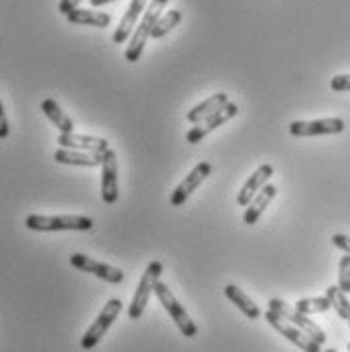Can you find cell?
<instances>
[{"label": "cell", "instance_id": "ac0fdd59", "mask_svg": "<svg viewBox=\"0 0 350 352\" xmlns=\"http://www.w3.org/2000/svg\"><path fill=\"white\" fill-rule=\"evenodd\" d=\"M227 104H229V96L227 94H223V91L221 94H215V96H210L209 100H205L203 104L193 107L186 113V120L193 122V124H201L203 120H207L209 116L217 113L219 109H223Z\"/></svg>", "mask_w": 350, "mask_h": 352}, {"label": "cell", "instance_id": "6da1fadb", "mask_svg": "<svg viewBox=\"0 0 350 352\" xmlns=\"http://www.w3.org/2000/svg\"><path fill=\"white\" fill-rule=\"evenodd\" d=\"M168 4V0H150V4L144 10V19L140 21V25L136 27V31L132 33L128 47H126V61L128 63H136L142 57V51L148 43V36H152V31L156 27V23L160 21V14L164 10V6Z\"/></svg>", "mask_w": 350, "mask_h": 352}, {"label": "cell", "instance_id": "7c38bea8", "mask_svg": "<svg viewBox=\"0 0 350 352\" xmlns=\"http://www.w3.org/2000/svg\"><path fill=\"white\" fill-rule=\"evenodd\" d=\"M102 199L105 205L118 201V160L113 150H105L102 158Z\"/></svg>", "mask_w": 350, "mask_h": 352}, {"label": "cell", "instance_id": "52a82bcc", "mask_svg": "<svg viewBox=\"0 0 350 352\" xmlns=\"http://www.w3.org/2000/svg\"><path fill=\"white\" fill-rule=\"evenodd\" d=\"M344 120L340 118H324L312 122H292L289 134L296 138H308V136H328V134H342L344 132Z\"/></svg>", "mask_w": 350, "mask_h": 352}, {"label": "cell", "instance_id": "5b68a950", "mask_svg": "<svg viewBox=\"0 0 350 352\" xmlns=\"http://www.w3.org/2000/svg\"><path fill=\"white\" fill-rule=\"evenodd\" d=\"M154 294L158 296V300H160V304L164 306V310L171 314V318L176 322V326H178V330L186 336V338H195L197 336V324L190 320V316L186 314V310L180 306V302L175 298V294L168 289V285L162 282L156 283V287H154Z\"/></svg>", "mask_w": 350, "mask_h": 352}, {"label": "cell", "instance_id": "f1b7e54d", "mask_svg": "<svg viewBox=\"0 0 350 352\" xmlns=\"http://www.w3.org/2000/svg\"><path fill=\"white\" fill-rule=\"evenodd\" d=\"M79 2H81V0H61V2H59V12L67 16L69 12H73V10L79 6Z\"/></svg>", "mask_w": 350, "mask_h": 352}, {"label": "cell", "instance_id": "2e32d148", "mask_svg": "<svg viewBox=\"0 0 350 352\" xmlns=\"http://www.w3.org/2000/svg\"><path fill=\"white\" fill-rule=\"evenodd\" d=\"M276 195H278V188L274 186V184H265L255 197H253V201L247 205V211L243 214V223L245 225H255L257 221H259V217L263 214V211L267 209V205L276 199Z\"/></svg>", "mask_w": 350, "mask_h": 352}, {"label": "cell", "instance_id": "7402d4cb", "mask_svg": "<svg viewBox=\"0 0 350 352\" xmlns=\"http://www.w3.org/2000/svg\"><path fill=\"white\" fill-rule=\"evenodd\" d=\"M326 298L330 300V306L336 310V314L342 320H350V302L347 294L338 285H330L326 289Z\"/></svg>", "mask_w": 350, "mask_h": 352}, {"label": "cell", "instance_id": "7a4b0ae2", "mask_svg": "<svg viewBox=\"0 0 350 352\" xmlns=\"http://www.w3.org/2000/svg\"><path fill=\"white\" fill-rule=\"evenodd\" d=\"M25 225L31 231H91L96 223L94 219L83 214H29L25 219Z\"/></svg>", "mask_w": 350, "mask_h": 352}, {"label": "cell", "instance_id": "d4e9b609", "mask_svg": "<svg viewBox=\"0 0 350 352\" xmlns=\"http://www.w3.org/2000/svg\"><path fill=\"white\" fill-rule=\"evenodd\" d=\"M338 287L350 294V255L344 253V257L340 259V265H338Z\"/></svg>", "mask_w": 350, "mask_h": 352}, {"label": "cell", "instance_id": "4316f807", "mask_svg": "<svg viewBox=\"0 0 350 352\" xmlns=\"http://www.w3.org/2000/svg\"><path fill=\"white\" fill-rule=\"evenodd\" d=\"M332 243L338 247V249H342L344 253H349L350 255V237L349 235L336 233V235H332Z\"/></svg>", "mask_w": 350, "mask_h": 352}, {"label": "cell", "instance_id": "e0dca14e", "mask_svg": "<svg viewBox=\"0 0 350 352\" xmlns=\"http://www.w3.org/2000/svg\"><path fill=\"white\" fill-rule=\"evenodd\" d=\"M102 158H104V154L77 152V150H69V148H59V150L55 152V162H59V164H69V166H85V168L102 166Z\"/></svg>", "mask_w": 350, "mask_h": 352}, {"label": "cell", "instance_id": "d6a6232c", "mask_svg": "<svg viewBox=\"0 0 350 352\" xmlns=\"http://www.w3.org/2000/svg\"><path fill=\"white\" fill-rule=\"evenodd\" d=\"M349 324H350V320H349Z\"/></svg>", "mask_w": 350, "mask_h": 352}, {"label": "cell", "instance_id": "30bf717a", "mask_svg": "<svg viewBox=\"0 0 350 352\" xmlns=\"http://www.w3.org/2000/svg\"><path fill=\"white\" fill-rule=\"evenodd\" d=\"M237 113H239V106L233 104V102H229L223 109H219L217 113L209 116V118L203 120L201 124H195V128H190V132L186 134V142H188V144H199L207 134H210L212 130H217L219 126L227 124V122H229L231 118H235Z\"/></svg>", "mask_w": 350, "mask_h": 352}, {"label": "cell", "instance_id": "277c9868", "mask_svg": "<svg viewBox=\"0 0 350 352\" xmlns=\"http://www.w3.org/2000/svg\"><path fill=\"white\" fill-rule=\"evenodd\" d=\"M122 312V300L113 298V300H107V304L104 306V310L100 312V316L96 318V322L89 326V330L83 334L81 338V349L83 351H91L100 344V340L105 336V332L111 328V324L116 322V318L120 316Z\"/></svg>", "mask_w": 350, "mask_h": 352}, {"label": "cell", "instance_id": "83f0119b", "mask_svg": "<svg viewBox=\"0 0 350 352\" xmlns=\"http://www.w3.org/2000/svg\"><path fill=\"white\" fill-rule=\"evenodd\" d=\"M8 134H10V128H8V120H6L4 107H2V102H0V140L8 138Z\"/></svg>", "mask_w": 350, "mask_h": 352}, {"label": "cell", "instance_id": "8992f818", "mask_svg": "<svg viewBox=\"0 0 350 352\" xmlns=\"http://www.w3.org/2000/svg\"><path fill=\"white\" fill-rule=\"evenodd\" d=\"M160 276H162V263L160 261H150L144 276H142L140 283H138V287H136L132 304L128 308V318L130 320H138L144 314V308L148 306V298L154 292L156 283L160 282Z\"/></svg>", "mask_w": 350, "mask_h": 352}, {"label": "cell", "instance_id": "9c48e42d", "mask_svg": "<svg viewBox=\"0 0 350 352\" xmlns=\"http://www.w3.org/2000/svg\"><path fill=\"white\" fill-rule=\"evenodd\" d=\"M69 261L73 267H77V270H81L85 274H91V276H96V278H100V280H104L107 283H122L124 278H126L122 270L111 267V265L102 263V261H96V259L83 255V253H73Z\"/></svg>", "mask_w": 350, "mask_h": 352}, {"label": "cell", "instance_id": "603a6c76", "mask_svg": "<svg viewBox=\"0 0 350 352\" xmlns=\"http://www.w3.org/2000/svg\"><path fill=\"white\" fill-rule=\"evenodd\" d=\"M294 308H296L298 312L310 316V314H324V312H328L332 306H330V300H328L326 296H322V298H304V300H298Z\"/></svg>", "mask_w": 350, "mask_h": 352}, {"label": "cell", "instance_id": "44dd1931", "mask_svg": "<svg viewBox=\"0 0 350 352\" xmlns=\"http://www.w3.org/2000/svg\"><path fill=\"white\" fill-rule=\"evenodd\" d=\"M225 296L245 314L249 320H257V318L261 316V312H259V308L255 306V302L247 296L243 289H239L237 285H233V283H229V285H225Z\"/></svg>", "mask_w": 350, "mask_h": 352}, {"label": "cell", "instance_id": "9a60e30c", "mask_svg": "<svg viewBox=\"0 0 350 352\" xmlns=\"http://www.w3.org/2000/svg\"><path fill=\"white\" fill-rule=\"evenodd\" d=\"M274 176V166L272 164H261L253 175L245 180V184L241 186V192L237 195V205L239 207H247L253 197L270 182V178Z\"/></svg>", "mask_w": 350, "mask_h": 352}, {"label": "cell", "instance_id": "f546056e", "mask_svg": "<svg viewBox=\"0 0 350 352\" xmlns=\"http://www.w3.org/2000/svg\"><path fill=\"white\" fill-rule=\"evenodd\" d=\"M91 2V6H104L107 2H113V0H89Z\"/></svg>", "mask_w": 350, "mask_h": 352}, {"label": "cell", "instance_id": "4dcf8cb0", "mask_svg": "<svg viewBox=\"0 0 350 352\" xmlns=\"http://www.w3.org/2000/svg\"><path fill=\"white\" fill-rule=\"evenodd\" d=\"M326 352H338V351H334V349H328V351Z\"/></svg>", "mask_w": 350, "mask_h": 352}, {"label": "cell", "instance_id": "1f68e13d", "mask_svg": "<svg viewBox=\"0 0 350 352\" xmlns=\"http://www.w3.org/2000/svg\"><path fill=\"white\" fill-rule=\"evenodd\" d=\"M349 352H350V342H349Z\"/></svg>", "mask_w": 350, "mask_h": 352}, {"label": "cell", "instance_id": "5bb4252c", "mask_svg": "<svg viewBox=\"0 0 350 352\" xmlns=\"http://www.w3.org/2000/svg\"><path fill=\"white\" fill-rule=\"evenodd\" d=\"M57 144L61 148H69L77 152H94V154H104L105 150H109V144L104 138H96V136H85V134H59Z\"/></svg>", "mask_w": 350, "mask_h": 352}, {"label": "cell", "instance_id": "484cf974", "mask_svg": "<svg viewBox=\"0 0 350 352\" xmlns=\"http://www.w3.org/2000/svg\"><path fill=\"white\" fill-rule=\"evenodd\" d=\"M330 87L334 91H350V73H344V75H336L332 77L330 81Z\"/></svg>", "mask_w": 350, "mask_h": 352}, {"label": "cell", "instance_id": "d6986e66", "mask_svg": "<svg viewBox=\"0 0 350 352\" xmlns=\"http://www.w3.org/2000/svg\"><path fill=\"white\" fill-rule=\"evenodd\" d=\"M67 21L71 25H85V27H96V29H105L111 23L107 12H98L89 8H75L67 14Z\"/></svg>", "mask_w": 350, "mask_h": 352}, {"label": "cell", "instance_id": "ba28073f", "mask_svg": "<svg viewBox=\"0 0 350 352\" xmlns=\"http://www.w3.org/2000/svg\"><path fill=\"white\" fill-rule=\"evenodd\" d=\"M265 320H267V324L274 328V330H278L283 338H287L292 344H296L298 349H302L304 352H320V344L314 342L308 334H304L300 328H296L294 324H289V322H285L283 318H280L276 312H272V310H267L265 312Z\"/></svg>", "mask_w": 350, "mask_h": 352}, {"label": "cell", "instance_id": "8fae6325", "mask_svg": "<svg viewBox=\"0 0 350 352\" xmlns=\"http://www.w3.org/2000/svg\"><path fill=\"white\" fill-rule=\"evenodd\" d=\"M210 164L209 162H199L188 175L186 178L178 184L175 188V192H173V197H171V203L175 205V207H180V205H184L186 203V199L205 182V178L210 175Z\"/></svg>", "mask_w": 350, "mask_h": 352}, {"label": "cell", "instance_id": "cb8c5ba5", "mask_svg": "<svg viewBox=\"0 0 350 352\" xmlns=\"http://www.w3.org/2000/svg\"><path fill=\"white\" fill-rule=\"evenodd\" d=\"M180 21H182V12H180V10H176V8L175 10H168V12L162 14L160 21L156 23V27H154V31H152V36H154V38H160V36L168 35Z\"/></svg>", "mask_w": 350, "mask_h": 352}, {"label": "cell", "instance_id": "3957f363", "mask_svg": "<svg viewBox=\"0 0 350 352\" xmlns=\"http://www.w3.org/2000/svg\"><path fill=\"white\" fill-rule=\"evenodd\" d=\"M270 310L272 312H276L278 316L283 318L285 322H289V324H294L296 328H300L304 334H308L314 342H318L320 346L326 342V332L316 324V322H312L310 318L306 316V314H302V312H298L294 306H287L283 300H278V298H274V300H270Z\"/></svg>", "mask_w": 350, "mask_h": 352}, {"label": "cell", "instance_id": "ffe728a7", "mask_svg": "<svg viewBox=\"0 0 350 352\" xmlns=\"http://www.w3.org/2000/svg\"><path fill=\"white\" fill-rule=\"evenodd\" d=\"M41 109H43V113L59 128V132L61 134H73L75 132V126H73V122H71V118L61 109V106L55 102V100H51V98H47V100H43V104H41Z\"/></svg>", "mask_w": 350, "mask_h": 352}, {"label": "cell", "instance_id": "4fadbf2b", "mask_svg": "<svg viewBox=\"0 0 350 352\" xmlns=\"http://www.w3.org/2000/svg\"><path fill=\"white\" fill-rule=\"evenodd\" d=\"M146 2H148V0H132V2H130V6L126 8L122 21H120V25H118V29L113 31V43H116V45L128 43V38H130L132 33L136 31V23H138L140 14H144V10H146V8H144Z\"/></svg>", "mask_w": 350, "mask_h": 352}]
</instances>
